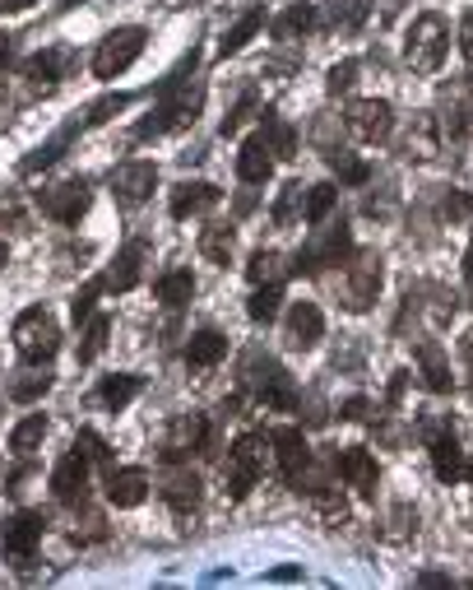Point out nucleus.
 Masks as SVG:
<instances>
[{
    "mask_svg": "<svg viewBox=\"0 0 473 590\" xmlns=\"http://www.w3.org/2000/svg\"><path fill=\"white\" fill-rule=\"evenodd\" d=\"M195 51L187 61H181L163 84H158V108H153V117L140 126V140H149V136H168V131H187V126L200 117V108H204V84L200 80H187V74H195Z\"/></svg>",
    "mask_w": 473,
    "mask_h": 590,
    "instance_id": "f257e3e1",
    "label": "nucleus"
},
{
    "mask_svg": "<svg viewBox=\"0 0 473 590\" xmlns=\"http://www.w3.org/2000/svg\"><path fill=\"white\" fill-rule=\"evenodd\" d=\"M242 381L255 391V400L265 404V409H293L298 404L293 377H288L265 349H246V358H242Z\"/></svg>",
    "mask_w": 473,
    "mask_h": 590,
    "instance_id": "f03ea898",
    "label": "nucleus"
},
{
    "mask_svg": "<svg viewBox=\"0 0 473 590\" xmlns=\"http://www.w3.org/2000/svg\"><path fill=\"white\" fill-rule=\"evenodd\" d=\"M445 47H451V23H445V14L427 10L413 19V29L404 38V61L417 70V74H432L441 61H445Z\"/></svg>",
    "mask_w": 473,
    "mask_h": 590,
    "instance_id": "7ed1b4c3",
    "label": "nucleus"
},
{
    "mask_svg": "<svg viewBox=\"0 0 473 590\" xmlns=\"http://www.w3.org/2000/svg\"><path fill=\"white\" fill-rule=\"evenodd\" d=\"M14 349H19V358L23 363H51L57 358V349H61V326H57V317L47 312V307H29L19 321H14Z\"/></svg>",
    "mask_w": 473,
    "mask_h": 590,
    "instance_id": "20e7f679",
    "label": "nucleus"
},
{
    "mask_svg": "<svg viewBox=\"0 0 473 590\" xmlns=\"http://www.w3.org/2000/svg\"><path fill=\"white\" fill-rule=\"evenodd\" d=\"M260 466H265V438H260V432H246V438H236L232 451H228V466H223L228 498H232V502H242V498L255 489Z\"/></svg>",
    "mask_w": 473,
    "mask_h": 590,
    "instance_id": "39448f33",
    "label": "nucleus"
},
{
    "mask_svg": "<svg viewBox=\"0 0 473 590\" xmlns=\"http://www.w3.org/2000/svg\"><path fill=\"white\" fill-rule=\"evenodd\" d=\"M349 251H353L349 223H344V219H339V223H325L321 233H315V238L293 256V274H315V270H325V266H339Z\"/></svg>",
    "mask_w": 473,
    "mask_h": 590,
    "instance_id": "423d86ee",
    "label": "nucleus"
},
{
    "mask_svg": "<svg viewBox=\"0 0 473 590\" xmlns=\"http://www.w3.org/2000/svg\"><path fill=\"white\" fill-rule=\"evenodd\" d=\"M144 42H149V33L135 29V23H130V29L108 33V38L98 42V51H93V74H98V80H117L121 70L135 66V57L144 51Z\"/></svg>",
    "mask_w": 473,
    "mask_h": 590,
    "instance_id": "0eeeda50",
    "label": "nucleus"
},
{
    "mask_svg": "<svg viewBox=\"0 0 473 590\" xmlns=\"http://www.w3.org/2000/svg\"><path fill=\"white\" fill-rule=\"evenodd\" d=\"M42 530H47V521L38 511H14V517H6V526H0V549H6V558L14 568H29L33 562V553L42 544Z\"/></svg>",
    "mask_w": 473,
    "mask_h": 590,
    "instance_id": "6e6552de",
    "label": "nucleus"
},
{
    "mask_svg": "<svg viewBox=\"0 0 473 590\" xmlns=\"http://www.w3.org/2000/svg\"><path fill=\"white\" fill-rule=\"evenodd\" d=\"M381 256L376 251H362L353 256V266H349V279H344V307L349 312H366V307L376 302L381 293Z\"/></svg>",
    "mask_w": 473,
    "mask_h": 590,
    "instance_id": "1a4fd4ad",
    "label": "nucleus"
},
{
    "mask_svg": "<svg viewBox=\"0 0 473 590\" xmlns=\"http://www.w3.org/2000/svg\"><path fill=\"white\" fill-rule=\"evenodd\" d=\"M38 210L47 219H57V223H79L84 210H89V182H84V177H74V182H57V187L38 191Z\"/></svg>",
    "mask_w": 473,
    "mask_h": 590,
    "instance_id": "9d476101",
    "label": "nucleus"
},
{
    "mask_svg": "<svg viewBox=\"0 0 473 590\" xmlns=\"http://www.w3.org/2000/svg\"><path fill=\"white\" fill-rule=\"evenodd\" d=\"M344 126H349L358 140L381 144V140H390V131H394V108H390L385 98H362V102H353V108H349Z\"/></svg>",
    "mask_w": 473,
    "mask_h": 590,
    "instance_id": "9b49d317",
    "label": "nucleus"
},
{
    "mask_svg": "<svg viewBox=\"0 0 473 590\" xmlns=\"http://www.w3.org/2000/svg\"><path fill=\"white\" fill-rule=\"evenodd\" d=\"M144 261H149V242L144 238H130L117 256H112V266L108 274H102V289L108 293H130L144 279Z\"/></svg>",
    "mask_w": 473,
    "mask_h": 590,
    "instance_id": "f8f14e48",
    "label": "nucleus"
},
{
    "mask_svg": "<svg viewBox=\"0 0 473 590\" xmlns=\"http://www.w3.org/2000/svg\"><path fill=\"white\" fill-rule=\"evenodd\" d=\"M441 131L451 140H464L473 126V80H451L441 89Z\"/></svg>",
    "mask_w": 473,
    "mask_h": 590,
    "instance_id": "ddd939ff",
    "label": "nucleus"
},
{
    "mask_svg": "<svg viewBox=\"0 0 473 590\" xmlns=\"http://www.w3.org/2000/svg\"><path fill=\"white\" fill-rule=\"evenodd\" d=\"M204 442H209L204 414H177L168 423V432H163V460H168V466H172V460H187V456L204 451Z\"/></svg>",
    "mask_w": 473,
    "mask_h": 590,
    "instance_id": "4468645a",
    "label": "nucleus"
},
{
    "mask_svg": "<svg viewBox=\"0 0 473 590\" xmlns=\"http://www.w3.org/2000/svg\"><path fill=\"white\" fill-rule=\"evenodd\" d=\"M153 187H158V168L153 163H121L112 172V196H117L121 210H140V204L153 196Z\"/></svg>",
    "mask_w": 473,
    "mask_h": 590,
    "instance_id": "2eb2a0df",
    "label": "nucleus"
},
{
    "mask_svg": "<svg viewBox=\"0 0 473 590\" xmlns=\"http://www.w3.org/2000/svg\"><path fill=\"white\" fill-rule=\"evenodd\" d=\"M89 466H93V460L79 451V447H70V451L61 456V466L51 470V489H57V498H61L66 507L84 502V493H89Z\"/></svg>",
    "mask_w": 473,
    "mask_h": 590,
    "instance_id": "dca6fc26",
    "label": "nucleus"
},
{
    "mask_svg": "<svg viewBox=\"0 0 473 590\" xmlns=\"http://www.w3.org/2000/svg\"><path fill=\"white\" fill-rule=\"evenodd\" d=\"M270 447H274V460H279V474L288 483H298L302 470L311 466V447L302 438V428H274L270 432Z\"/></svg>",
    "mask_w": 473,
    "mask_h": 590,
    "instance_id": "f3484780",
    "label": "nucleus"
},
{
    "mask_svg": "<svg viewBox=\"0 0 473 590\" xmlns=\"http://www.w3.org/2000/svg\"><path fill=\"white\" fill-rule=\"evenodd\" d=\"M334 470L344 474L362 498H376V479H381V474H376L372 451H362V447H344V451H334Z\"/></svg>",
    "mask_w": 473,
    "mask_h": 590,
    "instance_id": "a211bd4d",
    "label": "nucleus"
},
{
    "mask_svg": "<svg viewBox=\"0 0 473 590\" xmlns=\"http://www.w3.org/2000/svg\"><path fill=\"white\" fill-rule=\"evenodd\" d=\"M163 502L177 511V517H191V511L200 507V474L172 460V470L163 474Z\"/></svg>",
    "mask_w": 473,
    "mask_h": 590,
    "instance_id": "6ab92c4d",
    "label": "nucleus"
},
{
    "mask_svg": "<svg viewBox=\"0 0 473 590\" xmlns=\"http://www.w3.org/2000/svg\"><path fill=\"white\" fill-rule=\"evenodd\" d=\"M325 336V317L315 302H293L288 307V344L293 349H315Z\"/></svg>",
    "mask_w": 473,
    "mask_h": 590,
    "instance_id": "aec40b11",
    "label": "nucleus"
},
{
    "mask_svg": "<svg viewBox=\"0 0 473 590\" xmlns=\"http://www.w3.org/2000/svg\"><path fill=\"white\" fill-rule=\"evenodd\" d=\"M270 172H274V149H270L265 131H260V136H251L242 144V153H236V177L251 182V187H260V182H270Z\"/></svg>",
    "mask_w": 473,
    "mask_h": 590,
    "instance_id": "412c9836",
    "label": "nucleus"
},
{
    "mask_svg": "<svg viewBox=\"0 0 473 590\" xmlns=\"http://www.w3.org/2000/svg\"><path fill=\"white\" fill-rule=\"evenodd\" d=\"M70 66H74V51H70V47H51V51H38V57L23 61V80H33V84H57V80H66Z\"/></svg>",
    "mask_w": 473,
    "mask_h": 590,
    "instance_id": "4be33fe9",
    "label": "nucleus"
},
{
    "mask_svg": "<svg viewBox=\"0 0 473 590\" xmlns=\"http://www.w3.org/2000/svg\"><path fill=\"white\" fill-rule=\"evenodd\" d=\"M441 126L432 121V112H417L413 117V126L404 131V159H417V163H427V159H436V149H441Z\"/></svg>",
    "mask_w": 473,
    "mask_h": 590,
    "instance_id": "5701e85b",
    "label": "nucleus"
},
{
    "mask_svg": "<svg viewBox=\"0 0 473 590\" xmlns=\"http://www.w3.org/2000/svg\"><path fill=\"white\" fill-rule=\"evenodd\" d=\"M149 498V474L140 466H130V470H112L108 474V502L112 507H140Z\"/></svg>",
    "mask_w": 473,
    "mask_h": 590,
    "instance_id": "b1692460",
    "label": "nucleus"
},
{
    "mask_svg": "<svg viewBox=\"0 0 473 590\" xmlns=\"http://www.w3.org/2000/svg\"><path fill=\"white\" fill-rule=\"evenodd\" d=\"M219 187H209V182H181L172 191V219H191V214H204V210H214L219 204Z\"/></svg>",
    "mask_w": 473,
    "mask_h": 590,
    "instance_id": "393cba45",
    "label": "nucleus"
},
{
    "mask_svg": "<svg viewBox=\"0 0 473 590\" xmlns=\"http://www.w3.org/2000/svg\"><path fill=\"white\" fill-rule=\"evenodd\" d=\"M79 131H84V117H70V121L61 126V131L51 136L47 144H38V149H33V153H29V159H23L19 168H23V172H42V168H51V163H57L61 153H66V144H70Z\"/></svg>",
    "mask_w": 473,
    "mask_h": 590,
    "instance_id": "a878e982",
    "label": "nucleus"
},
{
    "mask_svg": "<svg viewBox=\"0 0 473 590\" xmlns=\"http://www.w3.org/2000/svg\"><path fill=\"white\" fill-rule=\"evenodd\" d=\"M427 451H432V470H436L441 483H451V479L464 474V456H460V442H455L451 428L436 432V438H427Z\"/></svg>",
    "mask_w": 473,
    "mask_h": 590,
    "instance_id": "bb28decb",
    "label": "nucleus"
},
{
    "mask_svg": "<svg viewBox=\"0 0 473 590\" xmlns=\"http://www.w3.org/2000/svg\"><path fill=\"white\" fill-rule=\"evenodd\" d=\"M417 368H423V381H427L436 396H445V391L455 387V381H451V363H445V353H441L436 340H423V344H417Z\"/></svg>",
    "mask_w": 473,
    "mask_h": 590,
    "instance_id": "cd10ccee",
    "label": "nucleus"
},
{
    "mask_svg": "<svg viewBox=\"0 0 473 590\" xmlns=\"http://www.w3.org/2000/svg\"><path fill=\"white\" fill-rule=\"evenodd\" d=\"M144 381L135 372H117V377H102V387H98V404L102 409H112V414H121V409L140 396Z\"/></svg>",
    "mask_w": 473,
    "mask_h": 590,
    "instance_id": "c85d7f7f",
    "label": "nucleus"
},
{
    "mask_svg": "<svg viewBox=\"0 0 473 590\" xmlns=\"http://www.w3.org/2000/svg\"><path fill=\"white\" fill-rule=\"evenodd\" d=\"M153 293L163 307H187L195 298V279H191V270H168V274H158Z\"/></svg>",
    "mask_w": 473,
    "mask_h": 590,
    "instance_id": "c756f323",
    "label": "nucleus"
},
{
    "mask_svg": "<svg viewBox=\"0 0 473 590\" xmlns=\"http://www.w3.org/2000/svg\"><path fill=\"white\" fill-rule=\"evenodd\" d=\"M293 270V266H283V256L279 251H270V247H260L255 256H251V266H246V279L255 289H265V284H283V274Z\"/></svg>",
    "mask_w": 473,
    "mask_h": 590,
    "instance_id": "7c9ffc66",
    "label": "nucleus"
},
{
    "mask_svg": "<svg viewBox=\"0 0 473 590\" xmlns=\"http://www.w3.org/2000/svg\"><path fill=\"white\" fill-rule=\"evenodd\" d=\"M260 29H265V10H246L242 19L232 23V29L223 33V42H219V57H236V51H242Z\"/></svg>",
    "mask_w": 473,
    "mask_h": 590,
    "instance_id": "2f4dec72",
    "label": "nucleus"
},
{
    "mask_svg": "<svg viewBox=\"0 0 473 590\" xmlns=\"http://www.w3.org/2000/svg\"><path fill=\"white\" fill-rule=\"evenodd\" d=\"M223 353H228V340L219 336V330H200V336H191V344H187V363L191 368H214Z\"/></svg>",
    "mask_w": 473,
    "mask_h": 590,
    "instance_id": "473e14b6",
    "label": "nucleus"
},
{
    "mask_svg": "<svg viewBox=\"0 0 473 590\" xmlns=\"http://www.w3.org/2000/svg\"><path fill=\"white\" fill-rule=\"evenodd\" d=\"M232 242H236V228L232 223H209L204 233H200V251L209 256V261H219V266H228Z\"/></svg>",
    "mask_w": 473,
    "mask_h": 590,
    "instance_id": "72a5a7b5",
    "label": "nucleus"
},
{
    "mask_svg": "<svg viewBox=\"0 0 473 590\" xmlns=\"http://www.w3.org/2000/svg\"><path fill=\"white\" fill-rule=\"evenodd\" d=\"M42 438H47V419H42V414H29V419H23V423L10 432V451H14L19 460H29V456L38 451Z\"/></svg>",
    "mask_w": 473,
    "mask_h": 590,
    "instance_id": "f704fd0d",
    "label": "nucleus"
},
{
    "mask_svg": "<svg viewBox=\"0 0 473 590\" xmlns=\"http://www.w3.org/2000/svg\"><path fill=\"white\" fill-rule=\"evenodd\" d=\"M311 23H315V10L298 0V6H288V10L274 19V38H279V42H293L298 33H306V29H311Z\"/></svg>",
    "mask_w": 473,
    "mask_h": 590,
    "instance_id": "c9c22d12",
    "label": "nucleus"
},
{
    "mask_svg": "<svg viewBox=\"0 0 473 590\" xmlns=\"http://www.w3.org/2000/svg\"><path fill=\"white\" fill-rule=\"evenodd\" d=\"M325 163L339 172V182H349V187H362V182H366V163H362V159H353L349 149L330 144V149H325Z\"/></svg>",
    "mask_w": 473,
    "mask_h": 590,
    "instance_id": "e433bc0d",
    "label": "nucleus"
},
{
    "mask_svg": "<svg viewBox=\"0 0 473 590\" xmlns=\"http://www.w3.org/2000/svg\"><path fill=\"white\" fill-rule=\"evenodd\" d=\"M260 131H265V140H270V149H274V159H293V149H298V140H293V131L274 117V112H260Z\"/></svg>",
    "mask_w": 473,
    "mask_h": 590,
    "instance_id": "4c0bfd02",
    "label": "nucleus"
},
{
    "mask_svg": "<svg viewBox=\"0 0 473 590\" xmlns=\"http://www.w3.org/2000/svg\"><path fill=\"white\" fill-rule=\"evenodd\" d=\"M51 391V372H19L14 381H10V400H19V404H33V400H42Z\"/></svg>",
    "mask_w": 473,
    "mask_h": 590,
    "instance_id": "58836bf2",
    "label": "nucleus"
},
{
    "mask_svg": "<svg viewBox=\"0 0 473 590\" xmlns=\"http://www.w3.org/2000/svg\"><path fill=\"white\" fill-rule=\"evenodd\" d=\"M298 214H306V187H302V182H288L283 196H279V204H274V223L288 228Z\"/></svg>",
    "mask_w": 473,
    "mask_h": 590,
    "instance_id": "ea45409f",
    "label": "nucleus"
},
{
    "mask_svg": "<svg viewBox=\"0 0 473 590\" xmlns=\"http://www.w3.org/2000/svg\"><path fill=\"white\" fill-rule=\"evenodd\" d=\"M108 330H112L108 317H89V326H84V344H79V363H93V358L102 353V344H108Z\"/></svg>",
    "mask_w": 473,
    "mask_h": 590,
    "instance_id": "a19ab883",
    "label": "nucleus"
},
{
    "mask_svg": "<svg viewBox=\"0 0 473 590\" xmlns=\"http://www.w3.org/2000/svg\"><path fill=\"white\" fill-rule=\"evenodd\" d=\"M130 102H135V98H130V93H108V98H98V102H93V108L84 112V126H102V121H112V117H121V112L130 108Z\"/></svg>",
    "mask_w": 473,
    "mask_h": 590,
    "instance_id": "79ce46f5",
    "label": "nucleus"
},
{
    "mask_svg": "<svg viewBox=\"0 0 473 590\" xmlns=\"http://www.w3.org/2000/svg\"><path fill=\"white\" fill-rule=\"evenodd\" d=\"M246 312H251V321H274L279 317V284H265V289H255L251 293V302H246Z\"/></svg>",
    "mask_w": 473,
    "mask_h": 590,
    "instance_id": "37998d69",
    "label": "nucleus"
},
{
    "mask_svg": "<svg viewBox=\"0 0 473 590\" xmlns=\"http://www.w3.org/2000/svg\"><path fill=\"white\" fill-rule=\"evenodd\" d=\"M334 200H339L334 187H306V223H321L334 210Z\"/></svg>",
    "mask_w": 473,
    "mask_h": 590,
    "instance_id": "c03bdc74",
    "label": "nucleus"
},
{
    "mask_svg": "<svg viewBox=\"0 0 473 590\" xmlns=\"http://www.w3.org/2000/svg\"><path fill=\"white\" fill-rule=\"evenodd\" d=\"M74 447H79V451H84V456L93 460V466H112V451H108V442H102V438H98V432H93V428H79V438H74Z\"/></svg>",
    "mask_w": 473,
    "mask_h": 590,
    "instance_id": "a18cd8bd",
    "label": "nucleus"
},
{
    "mask_svg": "<svg viewBox=\"0 0 473 590\" xmlns=\"http://www.w3.org/2000/svg\"><path fill=\"white\" fill-rule=\"evenodd\" d=\"M353 80H358V61H339V66L330 70L325 89H330V93H344V89H353Z\"/></svg>",
    "mask_w": 473,
    "mask_h": 590,
    "instance_id": "49530a36",
    "label": "nucleus"
},
{
    "mask_svg": "<svg viewBox=\"0 0 473 590\" xmlns=\"http://www.w3.org/2000/svg\"><path fill=\"white\" fill-rule=\"evenodd\" d=\"M469 214H473V200H469L464 191H451V196L441 200V219L455 223V219H469Z\"/></svg>",
    "mask_w": 473,
    "mask_h": 590,
    "instance_id": "de8ad7c7",
    "label": "nucleus"
},
{
    "mask_svg": "<svg viewBox=\"0 0 473 590\" xmlns=\"http://www.w3.org/2000/svg\"><path fill=\"white\" fill-rule=\"evenodd\" d=\"M251 102H255V98H251V93H242V102H236V108H232V112L223 117V126H219L223 136H236V126H242V121L251 117Z\"/></svg>",
    "mask_w": 473,
    "mask_h": 590,
    "instance_id": "09e8293b",
    "label": "nucleus"
},
{
    "mask_svg": "<svg viewBox=\"0 0 473 590\" xmlns=\"http://www.w3.org/2000/svg\"><path fill=\"white\" fill-rule=\"evenodd\" d=\"M98 293H102V279H93V284H84V289L74 293V321H84V317H89V307H93Z\"/></svg>",
    "mask_w": 473,
    "mask_h": 590,
    "instance_id": "8fccbe9b",
    "label": "nucleus"
},
{
    "mask_svg": "<svg viewBox=\"0 0 473 590\" xmlns=\"http://www.w3.org/2000/svg\"><path fill=\"white\" fill-rule=\"evenodd\" d=\"M460 51L473 61V10H469V14H464V23H460Z\"/></svg>",
    "mask_w": 473,
    "mask_h": 590,
    "instance_id": "3c124183",
    "label": "nucleus"
},
{
    "mask_svg": "<svg viewBox=\"0 0 473 590\" xmlns=\"http://www.w3.org/2000/svg\"><path fill=\"white\" fill-rule=\"evenodd\" d=\"M366 409H372V404H366L362 396H353V400L344 404V414H339V419H366Z\"/></svg>",
    "mask_w": 473,
    "mask_h": 590,
    "instance_id": "603ef678",
    "label": "nucleus"
},
{
    "mask_svg": "<svg viewBox=\"0 0 473 590\" xmlns=\"http://www.w3.org/2000/svg\"><path fill=\"white\" fill-rule=\"evenodd\" d=\"M38 6V0H0V14H19V10H29Z\"/></svg>",
    "mask_w": 473,
    "mask_h": 590,
    "instance_id": "864d4df0",
    "label": "nucleus"
},
{
    "mask_svg": "<svg viewBox=\"0 0 473 590\" xmlns=\"http://www.w3.org/2000/svg\"><path fill=\"white\" fill-rule=\"evenodd\" d=\"M298 577H302L298 568H274V572H270V581H298Z\"/></svg>",
    "mask_w": 473,
    "mask_h": 590,
    "instance_id": "5fc2aeb1",
    "label": "nucleus"
},
{
    "mask_svg": "<svg viewBox=\"0 0 473 590\" xmlns=\"http://www.w3.org/2000/svg\"><path fill=\"white\" fill-rule=\"evenodd\" d=\"M417 581H423V586H455L451 577H441V572H423V577H417Z\"/></svg>",
    "mask_w": 473,
    "mask_h": 590,
    "instance_id": "6e6d98bb",
    "label": "nucleus"
},
{
    "mask_svg": "<svg viewBox=\"0 0 473 590\" xmlns=\"http://www.w3.org/2000/svg\"><path fill=\"white\" fill-rule=\"evenodd\" d=\"M10 42H14L10 33H0V70H6V61H10Z\"/></svg>",
    "mask_w": 473,
    "mask_h": 590,
    "instance_id": "4d7b16f0",
    "label": "nucleus"
},
{
    "mask_svg": "<svg viewBox=\"0 0 473 590\" xmlns=\"http://www.w3.org/2000/svg\"><path fill=\"white\" fill-rule=\"evenodd\" d=\"M464 368H469V377H473V336L464 340Z\"/></svg>",
    "mask_w": 473,
    "mask_h": 590,
    "instance_id": "13d9d810",
    "label": "nucleus"
},
{
    "mask_svg": "<svg viewBox=\"0 0 473 590\" xmlns=\"http://www.w3.org/2000/svg\"><path fill=\"white\" fill-rule=\"evenodd\" d=\"M464 274H469V289H473V247H469V256H464Z\"/></svg>",
    "mask_w": 473,
    "mask_h": 590,
    "instance_id": "bf43d9fd",
    "label": "nucleus"
},
{
    "mask_svg": "<svg viewBox=\"0 0 473 590\" xmlns=\"http://www.w3.org/2000/svg\"><path fill=\"white\" fill-rule=\"evenodd\" d=\"M163 6H168V10H187V6H191V0H163Z\"/></svg>",
    "mask_w": 473,
    "mask_h": 590,
    "instance_id": "052dcab7",
    "label": "nucleus"
},
{
    "mask_svg": "<svg viewBox=\"0 0 473 590\" xmlns=\"http://www.w3.org/2000/svg\"><path fill=\"white\" fill-rule=\"evenodd\" d=\"M6 261H10V247H6V242H0V266H6Z\"/></svg>",
    "mask_w": 473,
    "mask_h": 590,
    "instance_id": "680f3d73",
    "label": "nucleus"
},
{
    "mask_svg": "<svg viewBox=\"0 0 473 590\" xmlns=\"http://www.w3.org/2000/svg\"><path fill=\"white\" fill-rule=\"evenodd\" d=\"M464 479H469V483H473V456H469V466H464Z\"/></svg>",
    "mask_w": 473,
    "mask_h": 590,
    "instance_id": "e2e57ef3",
    "label": "nucleus"
}]
</instances>
